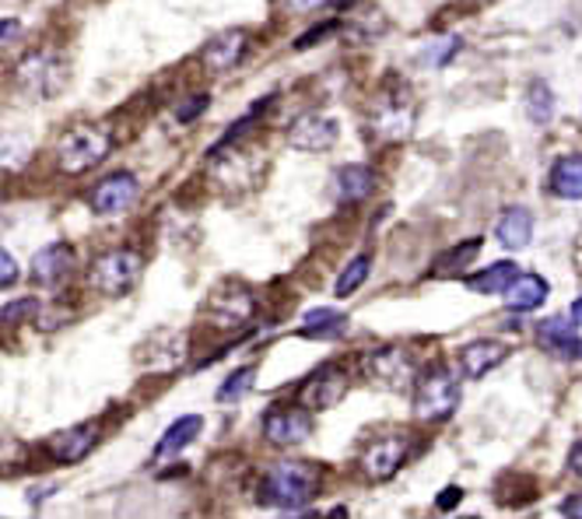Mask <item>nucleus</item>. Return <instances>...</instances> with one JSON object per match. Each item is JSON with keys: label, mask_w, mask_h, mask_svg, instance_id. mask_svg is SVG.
<instances>
[{"label": "nucleus", "mask_w": 582, "mask_h": 519, "mask_svg": "<svg viewBox=\"0 0 582 519\" xmlns=\"http://www.w3.org/2000/svg\"><path fill=\"white\" fill-rule=\"evenodd\" d=\"M320 485H323V474L316 464H295V459L291 464H274L260 477V502L295 512L313 502L320 495Z\"/></svg>", "instance_id": "f257e3e1"}, {"label": "nucleus", "mask_w": 582, "mask_h": 519, "mask_svg": "<svg viewBox=\"0 0 582 519\" xmlns=\"http://www.w3.org/2000/svg\"><path fill=\"white\" fill-rule=\"evenodd\" d=\"M109 151H112V133L106 127H74L56 144V165L67 176H82V172L103 165Z\"/></svg>", "instance_id": "f03ea898"}, {"label": "nucleus", "mask_w": 582, "mask_h": 519, "mask_svg": "<svg viewBox=\"0 0 582 519\" xmlns=\"http://www.w3.org/2000/svg\"><path fill=\"white\" fill-rule=\"evenodd\" d=\"M460 408V379L450 365H432L418 376L414 414L421 421H445Z\"/></svg>", "instance_id": "7ed1b4c3"}, {"label": "nucleus", "mask_w": 582, "mask_h": 519, "mask_svg": "<svg viewBox=\"0 0 582 519\" xmlns=\"http://www.w3.org/2000/svg\"><path fill=\"white\" fill-rule=\"evenodd\" d=\"M141 271H144V260L138 249H109V253H103L99 260L91 263V288L106 299H123L130 295L133 288H138L141 281Z\"/></svg>", "instance_id": "20e7f679"}, {"label": "nucleus", "mask_w": 582, "mask_h": 519, "mask_svg": "<svg viewBox=\"0 0 582 519\" xmlns=\"http://www.w3.org/2000/svg\"><path fill=\"white\" fill-rule=\"evenodd\" d=\"M411 456V435H382L376 442H368L362 453V474L368 480H390Z\"/></svg>", "instance_id": "39448f33"}, {"label": "nucleus", "mask_w": 582, "mask_h": 519, "mask_svg": "<svg viewBox=\"0 0 582 519\" xmlns=\"http://www.w3.org/2000/svg\"><path fill=\"white\" fill-rule=\"evenodd\" d=\"M341 127L334 117H323V112H305L295 123L288 127V144L295 151H309V155H323L337 144Z\"/></svg>", "instance_id": "423d86ee"}, {"label": "nucleus", "mask_w": 582, "mask_h": 519, "mask_svg": "<svg viewBox=\"0 0 582 519\" xmlns=\"http://www.w3.org/2000/svg\"><path fill=\"white\" fill-rule=\"evenodd\" d=\"M347 387H352V382H347V372L341 365H320V369L305 379V387L299 390V400L309 411H330L337 400H344Z\"/></svg>", "instance_id": "0eeeda50"}, {"label": "nucleus", "mask_w": 582, "mask_h": 519, "mask_svg": "<svg viewBox=\"0 0 582 519\" xmlns=\"http://www.w3.org/2000/svg\"><path fill=\"white\" fill-rule=\"evenodd\" d=\"M309 408H270L263 414V439L270 446H299L313 432V418Z\"/></svg>", "instance_id": "6e6552de"}, {"label": "nucleus", "mask_w": 582, "mask_h": 519, "mask_svg": "<svg viewBox=\"0 0 582 519\" xmlns=\"http://www.w3.org/2000/svg\"><path fill=\"white\" fill-rule=\"evenodd\" d=\"M67 82L64 64L56 61V53H32L18 64V85L32 95H53Z\"/></svg>", "instance_id": "1a4fd4ad"}, {"label": "nucleus", "mask_w": 582, "mask_h": 519, "mask_svg": "<svg viewBox=\"0 0 582 519\" xmlns=\"http://www.w3.org/2000/svg\"><path fill=\"white\" fill-rule=\"evenodd\" d=\"M138 194H141V183H138L133 172H112V176H106L99 186L91 190L88 201H91L95 215L109 218V215H120V210H127L133 201H138Z\"/></svg>", "instance_id": "9d476101"}, {"label": "nucleus", "mask_w": 582, "mask_h": 519, "mask_svg": "<svg viewBox=\"0 0 582 519\" xmlns=\"http://www.w3.org/2000/svg\"><path fill=\"white\" fill-rule=\"evenodd\" d=\"M246 50H249L246 29H225L222 35H215V40L204 46L201 64H204V71H211V74H228V71H236V67L242 64Z\"/></svg>", "instance_id": "9b49d317"}, {"label": "nucleus", "mask_w": 582, "mask_h": 519, "mask_svg": "<svg viewBox=\"0 0 582 519\" xmlns=\"http://www.w3.org/2000/svg\"><path fill=\"white\" fill-rule=\"evenodd\" d=\"M95 446H99V425H95V421L64 429V432L46 439V453L56 459V464H77V459H85Z\"/></svg>", "instance_id": "f8f14e48"}, {"label": "nucleus", "mask_w": 582, "mask_h": 519, "mask_svg": "<svg viewBox=\"0 0 582 519\" xmlns=\"http://www.w3.org/2000/svg\"><path fill=\"white\" fill-rule=\"evenodd\" d=\"M575 320L551 316L537 326V344L554 358H582V337L575 334Z\"/></svg>", "instance_id": "ddd939ff"}, {"label": "nucleus", "mask_w": 582, "mask_h": 519, "mask_svg": "<svg viewBox=\"0 0 582 519\" xmlns=\"http://www.w3.org/2000/svg\"><path fill=\"white\" fill-rule=\"evenodd\" d=\"M365 369L376 382H382V387H407V382L418 376L411 355L400 352V348L373 352V355H368V361H365Z\"/></svg>", "instance_id": "4468645a"}, {"label": "nucleus", "mask_w": 582, "mask_h": 519, "mask_svg": "<svg viewBox=\"0 0 582 519\" xmlns=\"http://www.w3.org/2000/svg\"><path fill=\"white\" fill-rule=\"evenodd\" d=\"M74 271V249L67 242H50L32 260V278L46 288H61Z\"/></svg>", "instance_id": "2eb2a0df"}, {"label": "nucleus", "mask_w": 582, "mask_h": 519, "mask_svg": "<svg viewBox=\"0 0 582 519\" xmlns=\"http://www.w3.org/2000/svg\"><path fill=\"white\" fill-rule=\"evenodd\" d=\"M506 358H509V344H502L495 337H481V340L467 344V348L460 352V369L467 379H481V376H488L492 369H498Z\"/></svg>", "instance_id": "dca6fc26"}, {"label": "nucleus", "mask_w": 582, "mask_h": 519, "mask_svg": "<svg viewBox=\"0 0 582 519\" xmlns=\"http://www.w3.org/2000/svg\"><path fill=\"white\" fill-rule=\"evenodd\" d=\"M373 186H376V172L362 162L341 165L334 172V201L337 204H362L368 194H373Z\"/></svg>", "instance_id": "f3484780"}, {"label": "nucleus", "mask_w": 582, "mask_h": 519, "mask_svg": "<svg viewBox=\"0 0 582 519\" xmlns=\"http://www.w3.org/2000/svg\"><path fill=\"white\" fill-rule=\"evenodd\" d=\"M344 334H347V316L341 310H334V305L309 310L299 326V337H309V340H337Z\"/></svg>", "instance_id": "a211bd4d"}, {"label": "nucleus", "mask_w": 582, "mask_h": 519, "mask_svg": "<svg viewBox=\"0 0 582 519\" xmlns=\"http://www.w3.org/2000/svg\"><path fill=\"white\" fill-rule=\"evenodd\" d=\"M201 429H204V418L201 414H186V418H180V421H172V425L165 429V435L159 439V446H154V464H162V459H172L176 453H183L193 439L201 435Z\"/></svg>", "instance_id": "6ab92c4d"}, {"label": "nucleus", "mask_w": 582, "mask_h": 519, "mask_svg": "<svg viewBox=\"0 0 582 519\" xmlns=\"http://www.w3.org/2000/svg\"><path fill=\"white\" fill-rule=\"evenodd\" d=\"M376 130L382 133L386 141H400V138H407L411 133V127H414V106L407 102V99H382L379 102V109H376Z\"/></svg>", "instance_id": "aec40b11"}, {"label": "nucleus", "mask_w": 582, "mask_h": 519, "mask_svg": "<svg viewBox=\"0 0 582 519\" xmlns=\"http://www.w3.org/2000/svg\"><path fill=\"white\" fill-rule=\"evenodd\" d=\"M502 295H506V305L513 313H534L548 299V281L540 274H519Z\"/></svg>", "instance_id": "412c9836"}, {"label": "nucleus", "mask_w": 582, "mask_h": 519, "mask_svg": "<svg viewBox=\"0 0 582 519\" xmlns=\"http://www.w3.org/2000/svg\"><path fill=\"white\" fill-rule=\"evenodd\" d=\"M495 236L506 249H527L534 236V218L527 207H506L495 225Z\"/></svg>", "instance_id": "4be33fe9"}, {"label": "nucleus", "mask_w": 582, "mask_h": 519, "mask_svg": "<svg viewBox=\"0 0 582 519\" xmlns=\"http://www.w3.org/2000/svg\"><path fill=\"white\" fill-rule=\"evenodd\" d=\"M551 194L561 201H582V155H565L551 165Z\"/></svg>", "instance_id": "5701e85b"}, {"label": "nucleus", "mask_w": 582, "mask_h": 519, "mask_svg": "<svg viewBox=\"0 0 582 519\" xmlns=\"http://www.w3.org/2000/svg\"><path fill=\"white\" fill-rule=\"evenodd\" d=\"M516 278H519V267L513 260H506V263L484 267V271L467 278V288H471V292H477V295H502Z\"/></svg>", "instance_id": "b1692460"}, {"label": "nucleus", "mask_w": 582, "mask_h": 519, "mask_svg": "<svg viewBox=\"0 0 582 519\" xmlns=\"http://www.w3.org/2000/svg\"><path fill=\"white\" fill-rule=\"evenodd\" d=\"M257 310V299L246 292V288H236V295H215L211 299V313H215L222 323H231V326H242L249 316Z\"/></svg>", "instance_id": "393cba45"}, {"label": "nucleus", "mask_w": 582, "mask_h": 519, "mask_svg": "<svg viewBox=\"0 0 582 519\" xmlns=\"http://www.w3.org/2000/svg\"><path fill=\"white\" fill-rule=\"evenodd\" d=\"M481 236L477 239H463L460 246H453L450 253H442L435 263H432V274L435 278H445V274H460V271H467V267L481 257Z\"/></svg>", "instance_id": "a878e982"}, {"label": "nucleus", "mask_w": 582, "mask_h": 519, "mask_svg": "<svg viewBox=\"0 0 582 519\" xmlns=\"http://www.w3.org/2000/svg\"><path fill=\"white\" fill-rule=\"evenodd\" d=\"M527 112H530V120L537 127L551 123V117H554V91H551L548 82H534L527 88Z\"/></svg>", "instance_id": "bb28decb"}, {"label": "nucleus", "mask_w": 582, "mask_h": 519, "mask_svg": "<svg viewBox=\"0 0 582 519\" xmlns=\"http://www.w3.org/2000/svg\"><path fill=\"white\" fill-rule=\"evenodd\" d=\"M368 267H373V257L368 253H362V257H355L352 263L344 267V271L337 274V281H334V295L337 299H347V295H355L358 288L365 284V278H368Z\"/></svg>", "instance_id": "cd10ccee"}, {"label": "nucleus", "mask_w": 582, "mask_h": 519, "mask_svg": "<svg viewBox=\"0 0 582 519\" xmlns=\"http://www.w3.org/2000/svg\"><path fill=\"white\" fill-rule=\"evenodd\" d=\"M254 382H257V369H254V365H246V369H236V372H231V376L222 382L215 397L225 400V403H231V400H239L246 390H254Z\"/></svg>", "instance_id": "c85d7f7f"}, {"label": "nucleus", "mask_w": 582, "mask_h": 519, "mask_svg": "<svg viewBox=\"0 0 582 519\" xmlns=\"http://www.w3.org/2000/svg\"><path fill=\"white\" fill-rule=\"evenodd\" d=\"M39 313V302L35 299H22V302H8L4 310H0V320H4L8 326H14L18 320H29Z\"/></svg>", "instance_id": "c756f323"}, {"label": "nucleus", "mask_w": 582, "mask_h": 519, "mask_svg": "<svg viewBox=\"0 0 582 519\" xmlns=\"http://www.w3.org/2000/svg\"><path fill=\"white\" fill-rule=\"evenodd\" d=\"M207 102H211L207 95H193V99H190V106H180V109H176V120H180V123H193L197 117H204Z\"/></svg>", "instance_id": "7c9ffc66"}, {"label": "nucleus", "mask_w": 582, "mask_h": 519, "mask_svg": "<svg viewBox=\"0 0 582 519\" xmlns=\"http://www.w3.org/2000/svg\"><path fill=\"white\" fill-rule=\"evenodd\" d=\"M460 498H463V491H460L456 485H453V488H442L439 498H435V506H439V509H456Z\"/></svg>", "instance_id": "2f4dec72"}, {"label": "nucleus", "mask_w": 582, "mask_h": 519, "mask_svg": "<svg viewBox=\"0 0 582 519\" xmlns=\"http://www.w3.org/2000/svg\"><path fill=\"white\" fill-rule=\"evenodd\" d=\"M0 263H4V274H0V284L4 288H11L14 284V278H18V263H14V257L4 249V257H0Z\"/></svg>", "instance_id": "473e14b6"}, {"label": "nucleus", "mask_w": 582, "mask_h": 519, "mask_svg": "<svg viewBox=\"0 0 582 519\" xmlns=\"http://www.w3.org/2000/svg\"><path fill=\"white\" fill-rule=\"evenodd\" d=\"M323 4H330V0H288V8L291 11H302V14L305 11H320Z\"/></svg>", "instance_id": "72a5a7b5"}, {"label": "nucleus", "mask_w": 582, "mask_h": 519, "mask_svg": "<svg viewBox=\"0 0 582 519\" xmlns=\"http://www.w3.org/2000/svg\"><path fill=\"white\" fill-rule=\"evenodd\" d=\"M561 516H582V495H569L561 502Z\"/></svg>", "instance_id": "f704fd0d"}, {"label": "nucleus", "mask_w": 582, "mask_h": 519, "mask_svg": "<svg viewBox=\"0 0 582 519\" xmlns=\"http://www.w3.org/2000/svg\"><path fill=\"white\" fill-rule=\"evenodd\" d=\"M569 467H572V474L575 477H582V439L572 446V453H569Z\"/></svg>", "instance_id": "c9c22d12"}, {"label": "nucleus", "mask_w": 582, "mask_h": 519, "mask_svg": "<svg viewBox=\"0 0 582 519\" xmlns=\"http://www.w3.org/2000/svg\"><path fill=\"white\" fill-rule=\"evenodd\" d=\"M572 320H575V323L582 326V295H579V299L572 302Z\"/></svg>", "instance_id": "e433bc0d"}, {"label": "nucleus", "mask_w": 582, "mask_h": 519, "mask_svg": "<svg viewBox=\"0 0 582 519\" xmlns=\"http://www.w3.org/2000/svg\"><path fill=\"white\" fill-rule=\"evenodd\" d=\"M14 32H18V25H14V22H4V43L14 40Z\"/></svg>", "instance_id": "4c0bfd02"}]
</instances>
